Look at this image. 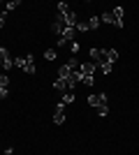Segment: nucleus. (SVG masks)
<instances>
[{
  "label": "nucleus",
  "instance_id": "393cba45",
  "mask_svg": "<svg viewBox=\"0 0 139 155\" xmlns=\"http://www.w3.org/2000/svg\"><path fill=\"white\" fill-rule=\"evenodd\" d=\"M56 46H58V49H63V46H67V42H65V39H56Z\"/></svg>",
  "mask_w": 139,
  "mask_h": 155
},
{
  "label": "nucleus",
  "instance_id": "412c9836",
  "mask_svg": "<svg viewBox=\"0 0 139 155\" xmlns=\"http://www.w3.org/2000/svg\"><path fill=\"white\" fill-rule=\"evenodd\" d=\"M95 111H98V116H102V118H104L107 114H109V107H107V104H104V107H98V109H95Z\"/></svg>",
  "mask_w": 139,
  "mask_h": 155
},
{
  "label": "nucleus",
  "instance_id": "b1692460",
  "mask_svg": "<svg viewBox=\"0 0 139 155\" xmlns=\"http://www.w3.org/2000/svg\"><path fill=\"white\" fill-rule=\"evenodd\" d=\"M5 23H7V12H2L0 14V28H5Z\"/></svg>",
  "mask_w": 139,
  "mask_h": 155
},
{
  "label": "nucleus",
  "instance_id": "f8f14e48",
  "mask_svg": "<svg viewBox=\"0 0 139 155\" xmlns=\"http://www.w3.org/2000/svg\"><path fill=\"white\" fill-rule=\"evenodd\" d=\"M98 70H100V72H102V74L107 77V74H111L114 65H111V63H102V65H98Z\"/></svg>",
  "mask_w": 139,
  "mask_h": 155
},
{
  "label": "nucleus",
  "instance_id": "f03ea898",
  "mask_svg": "<svg viewBox=\"0 0 139 155\" xmlns=\"http://www.w3.org/2000/svg\"><path fill=\"white\" fill-rule=\"evenodd\" d=\"M91 60L95 65H102V63H107V49H91Z\"/></svg>",
  "mask_w": 139,
  "mask_h": 155
},
{
  "label": "nucleus",
  "instance_id": "6e6552de",
  "mask_svg": "<svg viewBox=\"0 0 139 155\" xmlns=\"http://www.w3.org/2000/svg\"><path fill=\"white\" fill-rule=\"evenodd\" d=\"M53 88H56V91L60 93V95H63V93H67V86H65V79H56V81H53Z\"/></svg>",
  "mask_w": 139,
  "mask_h": 155
},
{
  "label": "nucleus",
  "instance_id": "5701e85b",
  "mask_svg": "<svg viewBox=\"0 0 139 155\" xmlns=\"http://www.w3.org/2000/svg\"><path fill=\"white\" fill-rule=\"evenodd\" d=\"M70 49H72V53H79V49H81V44L74 39V42H70Z\"/></svg>",
  "mask_w": 139,
  "mask_h": 155
},
{
  "label": "nucleus",
  "instance_id": "a211bd4d",
  "mask_svg": "<svg viewBox=\"0 0 139 155\" xmlns=\"http://www.w3.org/2000/svg\"><path fill=\"white\" fill-rule=\"evenodd\" d=\"M74 30H77V32H86V30H88V23H84V21H79V23L74 26Z\"/></svg>",
  "mask_w": 139,
  "mask_h": 155
},
{
  "label": "nucleus",
  "instance_id": "4be33fe9",
  "mask_svg": "<svg viewBox=\"0 0 139 155\" xmlns=\"http://www.w3.org/2000/svg\"><path fill=\"white\" fill-rule=\"evenodd\" d=\"M14 67H21V70H23V67H26V58H14Z\"/></svg>",
  "mask_w": 139,
  "mask_h": 155
},
{
  "label": "nucleus",
  "instance_id": "4468645a",
  "mask_svg": "<svg viewBox=\"0 0 139 155\" xmlns=\"http://www.w3.org/2000/svg\"><path fill=\"white\" fill-rule=\"evenodd\" d=\"M86 23H88V30H95V28H100V16H91Z\"/></svg>",
  "mask_w": 139,
  "mask_h": 155
},
{
  "label": "nucleus",
  "instance_id": "2eb2a0df",
  "mask_svg": "<svg viewBox=\"0 0 139 155\" xmlns=\"http://www.w3.org/2000/svg\"><path fill=\"white\" fill-rule=\"evenodd\" d=\"M81 84H84V86H88V88H91V86L95 84V77H91V74H84V77H81Z\"/></svg>",
  "mask_w": 139,
  "mask_h": 155
},
{
  "label": "nucleus",
  "instance_id": "f3484780",
  "mask_svg": "<svg viewBox=\"0 0 139 155\" xmlns=\"http://www.w3.org/2000/svg\"><path fill=\"white\" fill-rule=\"evenodd\" d=\"M44 58L46 60H56V49H46V51H44Z\"/></svg>",
  "mask_w": 139,
  "mask_h": 155
},
{
  "label": "nucleus",
  "instance_id": "1a4fd4ad",
  "mask_svg": "<svg viewBox=\"0 0 139 155\" xmlns=\"http://www.w3.org/2000/svg\"><path fill=\"white\" fill-rule=\"evenodd\" d=\"M72 102H74V93L67 91V93H63V95H60V104H65V107H67V104H72Z\"/></svg>",
  "mask_w": 139,
  "mask_h": 155
},
{
  "label": "nucleus",
  "instance_id": "20e7f679",
  "mask_svg": "<svg viewBox=\"0 0 139 155\" xmlns=\"http://www.w3.org/2000/svg\"><path fill=\"white\" fill-rule=\"evenodd\" d=\"M53 123H56V125H63V123H65V104H60V102H58V107H56V114H53Z\"/></svg>",
  "mask_w": 139,
  "mask_h": 155
},
{
  "label": "nucleus",
  "instance_id": "423d86ee",
  "mask_svg": "<svg viewBox=\"0 0 139 155\" xmlns=\"http://www.w3.org/2000/svg\"><path fill=\"white\" fill-rule=\"evenodd\" d=\"M60 39H65L67 44H70V42H74V39H77V30H74V28H70V26H67L65 30L60 32Z\"/></svg>",
  "mask_w": 139,
  "mask_h": 155
},
{
  "label": "nucleus",
  "instance_id": "39448f33",
  "mask_svg": "<svg viewBox=\"0 0 139 155\" xmlns=\"http://www.w3.org/2000/svg\"><path fill=\"white\" fill-rule=\"evenodd\" d=\"M111 16H114V26H116V28H123V7H114V9H111Z\"/></svg>",
  "mask_w": 139,
  "mask_h": 155
},
{
  "label": "nucleus",
  "instance_id": "7ed1b4c3",
  "mask_svg": "<svg viewBox=\"0 0 139 155\" xmlns=\"http://www.w3.org/2000/svg\"><path fill=\"white\" fill-rule=\"evenodd\" d=\"M107 104V95H88V107H93V109H98V107H104Z\"/></svg>",
  "mask_w": 139,
  "mask_h": 155
},
{
  "label": "nucleus",
  "instance_id": "f257e3e1",
  "mask_svg": "<svg viewBox=\"0 0 139 155\" xmlns=\"http://www.w3.org/2000/svg\"><path fill=\"white\" fill-rule=\"evenodd\" d=\"M0 67H2L5 72L14 67V58L9 56V51H7L5 46H0Z\"/></svg>",
  "mask_w": 139,
  "mask_h": 155
},
{
  "label": "nucleus",
  "instance_id": "bb28decb",
  "mask_svg": "<svg viewBox=\"0 0 139 155\" xmlns=\"http://www.w3.org/2000/svg\"><path fill=\"white\" fill-rule=\"evenodd\" d=\"M0 7H5V5H2V2H0ZM0 14H2V9H0Z\"/></svg>",
  "mask_w": 139,
  "mask_h": 155
},
{
  "label": "nucleus",
  "instance_id": "9b49d317",
  "mask_svg": "<svg viewBox=\"0 0 139 155\" xmlns=\"http://www.w3.org/2000/svg\"><path fill=\"white\" fill-rule=\"evenodd\" d=\"M116 60H118V51H116V49H107V63H116Z\"/></svg>",
  "mask_w": 139,
  "mask_h": 155
},
{
  "label": "nucleus",
  "instance_id": "ddd939ff",
  "mask_svg": "<svg viewBox=\"0 0 139 155\" xmlns=\"http://www.w3.org/2000/svg\"><path fill=\"white\" fill-rule=\"evenodd\" d=\"M70 74H72V70H70L67 65H60V70H58V79H67Z\"/></svg>",
  "mask_w": 139,
  "mask_h": 155
},
{
  "label": "nucleus",
  "instance_id": "aec40b11",
  "mask_svg": "<svg viewBox=\"0 0 139 155\" xmlns=\"http://www.w3.org/2000/svg\"><path fill=\"white\" fill-rule=\"evenodd\" d=\"M9 86V77L7 74H0V88H7Z\"/></svg>",
  "mask_w": 139,
  "mask_h": 155
},
{
  "label": "nucleus",
  "instance_id": "6ab92c4d",
  "mask_svg": "<svg viewBox=\"0 0 139 155\" xmlns=\"http://www.w3.org/2000/svg\"><path fill=\"white\" fill-rule=\"evenodd\" d=\"M19 5H21L19 0H14V2H5V12H12L14 7H19Z\"/></svg>",
  "mask_w": 139,
  "mask_h": 155
},
{
  "label": "nucleus",
  "instance_id": "9d476101",
  "mask_svg": "<svg viewBox=\"0 0 139 155\" xmlns=\"http://www.w3.org/2000/svg\"><path fill=\"white\" fill-rule=\"evenodd\" d=\"M100 23H107V26H114V16H111V12H104V14H100Z\"/></svg>",
  "mask_w": 139,
  "mask_h": 155
},
{
  "label": "nucleus",
  "instance_id": "dca6fc26",
  "mask_svg": "<svg viewBox=\"0 0 139 155\" xmlns=\"http://www.w3.org/2000/svg\"><path fill=\"white\" fill-rule=\"evenodd\" d=\"M23 72H26V74H35V72H37V67H35V63H26V67H23Z\"/></svg>",
  "mask_w": 139,
  "mask_h": 155
},
{
  "label": "nucleus",
  "instance_id": "0eeeda50",
  "mask_svg": "<svg viewBox=\"0 0 139 155\" xmlns=\"http://www.w3.org/2000/svg\"><path fill=\"white\" fill-rule=\"evenodd\" d=\"M95 72H98V65L93 63H81V74H91V77H95Z\"/></svg>",
  "mask_w": 139,
  "mask_h": 155
},
{
  "label": "nucleus",
  "instance_id": "a878e982",
  "mask_svg": "<svg viewBox=\"0 0 139 155\" xmlns=\"http://www.w3.org/2000/svg\"><path fill=\"white\" fill-rule=\"evenodd\" d=\"M7 95H9V91H7V88H0V100H5Z\"/></svg>",
  "mask_w": 139,
  "mask_h": 155
}]
</instances>
